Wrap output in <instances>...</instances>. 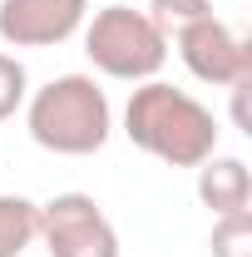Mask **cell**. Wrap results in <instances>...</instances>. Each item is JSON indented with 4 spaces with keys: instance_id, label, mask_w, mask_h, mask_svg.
Masks as SVG:
<instances>
[{
    "instance_id": "cell-1",
    "label": "cell",
    "mask_w": 252,
    "mask_h": 257,
    "mask_svg": "<svg viewBox=\"0 0 252 257\" xmlns=\"http://www.w3.org/2000/svg\"><path fill=\"white\" fill-rule=\"evenodd\" d=\"M124 134L134 149L168 168H198L203 159L218 154V119L203 99H193L178 84L144 79L134 84L124 104Z\"/></svg>"
},
{
    "instance_id": "cell-2",
    "label": "cell",
    "mask_w": 252,
    "mask_h": 257,
    "mask_svg": "<svg viewBox=\"0 0 252 257\" xmlns=\"http://www.w3.org/2000/svg\"><path fill=\"white\" fill-rule=\"evenodd\" d=\"M25 124L40 149L64 159H89L114 134V109L89 74H60L25 99Z\"/></svg>"
},
{
    "instance_id": "cell-3",
    "label": "cell",
    "mask_w": 252,
    "mask_h": 257,
    "mask_svg": "<svg viewBox=\"0 0 252 257\" xmlns=\"http://www.w3.org/2000/svg\"><path fill=\"white\" fill-rule=\"evenodd\" d=\"M84 55L99 74L144 84L168 64V35L134 5H104L84 20Z\"/></svg>"
},
{
    "instance_id": "cell-4",
    "label": "cell",
    "mask_w": 252,
    "mask_h": 257,
    "mask_svg": "<svg viewBox=\"0 0 252 257\" xmlns=\"http://www.w3.org/2000/svg\"><path fill=\"white\" fill-rule=\"evenodd\" d=\"M178 60L193 79L203 84H218V89H232V84H252V40L237 35L227 20L218 15H203V20H188L168 35Z\"/></svg>"
},
{
    "instance_id": "cell-5",
    "label": "cell",
    "mask_w": 252,
    "mask_h": 257,
    "mask_svg": "<svg viewBox=\"0 0 252 257\" xmlns=\"http://www.w3.org/2000/svg\"><path fill=\"white\" fill-rule=\"evenodd\" d=\"M40 242L50 257H119V232L89 193H55L40 203Z\"/></svg>"
},
{
    "instance_id": "cell-6",
    "label": "cell",
    "mask_w": 252,
    "mask_h": 257,
    "mask_svg": "<svg viewBox=\"0 0 252 257\" xmlns=\"http://www.w3.org/2000/svg\"><path fill=\"white\" fill-rule=\"evenodd\" d=\"M89 0H0V40L10 50H50L84 30Z\"/></svg>"
},
{
    "instance_id": "cell-7",
    "label": "cell",
    "mask_w": 252,
    "mask_h": 257,
    "mask_svg": "<svg viewBox=\"0 0 252 257\" xmlns=\"http://www.w3.org/2000/svg\"><path fill=\"white\" fill-rule=\"evenodd\" d=\"M198 198L213 218H227V213H247L252 208V173L242 159H203L198 163Z\"/></svg>"
},
{
    "instance_id": "cell-8",
    "label": "cell",
    "mask_w": 252,
    "mask_h": 257,
    "mask_svg": "<svg viewBox=\"0 0 252 257\" xmlns=\"http://www.w3.org/2000/svg\"><path fill=\"white\" fill-rule=\"evenodd\" d=\"M35 237H40V203L0 193V257H20Z\"/></svg>"
},
{
    "instance_id": "cell-9",
    "label": "cell",
    "mask_w": 252,
    "mask_h": 257,
    "mask_svg": "<svg viewBox=\"0 0 252 257\" xmlns=\"http://www.w3.org/2000/svg\"><path fill=\"white\" fill-rule=\"evenodd\" d=\"M208 247H213V257H252V208H247V213L213 218Z\"/></svg>"
},
{
    "instance_id": "cell-10",
    "label": "cell",
    "mask_w": 252,
    "mask_h": 257,
    "mask_svg": "<svg viewBox=\"0 0 252 257\" xmlns=\"http://www.w3.org/2000/svg\"><path fill=\"white\" fill-rule=\"evenodd\" d=\"M25 99H30V69L15 60V55L0 50V124L15 119L25 109Z\"/></svg>"
},
{
    "instance_id": "cell-11",
    "label": "cell",
    "mask_w": 252,
    "mask_h": 257,
    "mask_svg": "<svg viewBox=\"0 0 252 257\" xmlns=\"http://www.w3.org/2000/svg\"><path fill=\"white\" fill-rule=\"evenodd\" d=\"M144 15H149L163 35H173L178 25H188V20L213 15V0H149V10H144Z\"/></svg>"
}]
</instances>
